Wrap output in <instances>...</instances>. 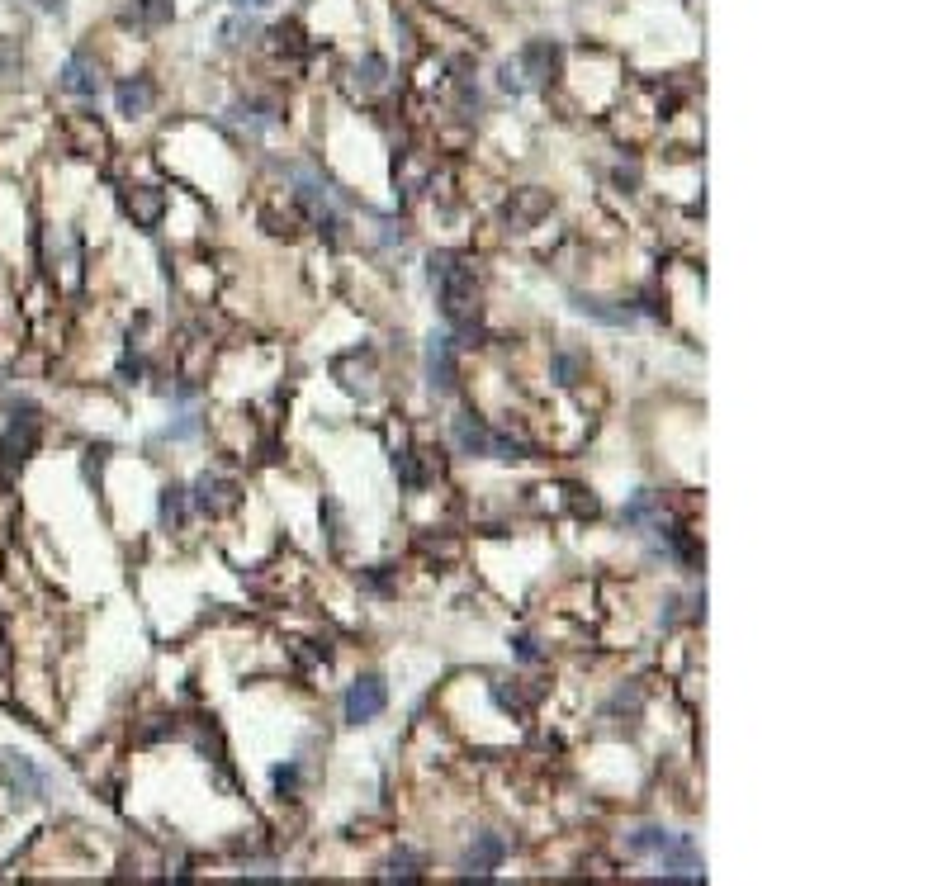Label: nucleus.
<instances>
[{
	"label": "nucleus",
	"instance_id": "f257e3e1",
	"mask_svg": "<svg viewBox=\"0 0 947 886\" xmlns=\"http://www.w3.org/2000/svg\"><path fill=\"white\" fill-rule=\"evenodd\" d=\"M431 285L441 290V313L460 337L479 332V290H474V271L465 266V256L441 252L431 256Z\"/></svg>",
	"mask_w": 947,
	"mask_h": 886
},
{
	"label": "nucleus",
	"instance_id": "f03ea898",
	"mask_svg": "<svg viewBox=\"0 0 947 886\" xmlns=\"http://www.w3.org/2000/svg\"><path fill=\"white\" fill-rule=\"evenodd\" d=\"M450 436H455V446L465 455H479V460H517L521 446L512 441V436L493 432V427H483L474 413H460L455 422H450Z\"/></svg>",
	"mask_w": 947,
	"mask_h": 886
},
{
	"label": "nucleus",
	"instance_id": "7ed1b4c3",
	"mask_svg": "<svg viewBox=\"0 0 947 886\" xmlns=\"http://www.w3.org/2000/svg\"><path fill=\"white\" fill-rule=\"evenodd\" d=\"M384 706H389V688H384V678L365 673V678H356V683L346 688L341 711H346V721H351V725H370V721H379V716H384Z\"/></svg>",
	"mask_w": 947,
	"mask_h": 886
},
{
	"label": "nucleus",
	"instance_id": "20e7f679",
	"mask_svg": "<svg viewBox=\"0 0 947 886\" xmlns=\"http://www.w3.org/2000/svg\"><path fill=\"white\" fill-rule=\"evenodd\" d=\"M34 446H38V417H34V408H24V417H10V427H5V436H0V470L10 474V470H19L29 455H34Z\"/></svg>",
	"mask_w": 947,
	"mask_h": 886
},
{
	"label": "nucleus",
	"instance_id": "39448f33",
	"mask_svg": "<svg viewBox=\"0 0 947 886\" xmlns=\"http://www.w3.org/2000/svg\"><path fill=\"white\" fill-rule=\"evenodd\" d=\"M427 380L436 394H450L455 380H460V342H455L450 332H441V337L427 342Z\"/></svg>",
	"mask_w": 947,
	"mask_h": 886
},
{
	"label": "nucleus",
	"instance_id": "423d86ee",
	"mask_svg": "<svg viewBox=\"0 0 947 886\" xmlns=\"http://www.w3.org/2000/svg\"><path fill=\"white\" fill-rule=\"evenodd\" d=\"M512 67H517L526 91H531V86H545L554 76V67H559V48H554L550 38H536V43H526V48L512 57Z\"/></svg>",
	"mask_w": 947,
	"mask_h": 886
},
{
	"label": "nucleus",
	"instance_id": "0eeeda50",
	"mask_svg": "<svg viewBox=\"0 0 947 886\" xmlns=\"http://www.w3.org/2000/svg\"><path fill=\"white\" fill-rule=\"evenodd\" d=\"M57 86H62L67 95L95 100V95L105 91V76H100V67H95V57L90 53H72L67 62H62V72H57Z\"/></svg>",
	"mask_w": 947,
	"mask_h": 886
},
{
	"label": "nucleus",
	"instance_id": "6e6552de",
	"mask_svg": "<svg viewBox=\"0 0 947 886\" xmlns=\"http://www.w3.org/2000/svg\"><path fill=\"white\" fill-rule=\"evenodd\" d=\"M0 768H5V782H10L19 796H29V801L48 796V773L34 768V759H24V754H0Z\"/></svg>",
	"mask_w": 947,
	"mask_h": 886
},
{
	"label": "nucleus",
	"instance_id": "1a4fd4ad",
	"mask_svg": "<svg viewBox=\"0 0 947 886\" xmlns=\"http://www.w3.org/2000/svg\"><path fill=\"white\" fill-rule=\"evenodd\" d=\"M190 498H195V507L204 512V517H218V512H228V507L237 503V489L228 484V479H218V474H199Z\"/></svg>",
	"mask_w": 947,
	"mask_h": 886
},
{
	"label": "nucleus",
	"instance_id": "9d476101",
	"mask_svg": "<svg viewBox=\"0 0 947 886\" xmlns=\"http://www.w3.org/2000/svg\"><path fill=\"white\" fill-rule=\"evenodd\" d=\"M114 100H119V114H124V119H143L147 109H152V100H157V86H152L147 76H133V81H119Z\"/></svg>",
	"mask_w": 947,
	"mask_h": 886
},
{
	"label": "nucleus",
	"instance_id": "9b49d317",
	"mask_svg": "<svg viewBox=\"0 0 947 886\" xmlns=\"http://www.w3.org/2000/svg\"><path fill=\"white\" fill-rule=\"evenodd\" d=\"M124 209L138 218L143 228H157L161 214H166V195H161V190H152V185H133V190L124 195Z\"/></svg>",
	"mask_w": 947,
	"mask_h": 886
},
{
	"label": "nucleus",
	"instance_id": "f8f14e48",
	"mask_svg": "<svg viewBox=\"0 0 947 886\" xmlns=\"http://www.w3.org/2000/svg\"><path fill=\"white\" fill-rule=\"evenodd\" d=\"M507 858V839L502 834H474V844L465 853V872H493Z\"/></svg>",
	"mask_w": 947,
	"mask_h": 886
},
{
	"label": "nucleus",
	"instance_id": "ddd939ff",
	"mask_svg": "<svg viewBox=\"0 0 947 886\" xmlns=\"http://www.w3.org/2000/svg\"><path fill=\"white\" fill-rule=\"evenodd\" d=\"M171 15H176V0H133L124 19L138 29H161V24H171Z\"/></svg>",
	"mask_w": 947,
	"mask_h": 886
},
{
	"label": "nucleus",
	"instance_id": "4468645a",
	"mask_svg": "<svg viewBox=\"0 0 947 886\" xmlns=\"http://www.w3.org/2000/svg\"><path fill=\"white\" fill-rule=\"evenodd\" d=\"M573 304H578V313H588V318H597V323H607V327H630L635 323V313H630L626 304L611 308L607 299H573Z\"/></svg>",
	"mask_w": 947,
	"mask_h": 886
},
{
	"label": "nucleus",
	"instance_id": "2eb2a0df",
	"mask_svg": "<svg viewBox=\"0 0 947 886\" xmlns=\"http://www.w3.org/2000/svg\"><path fill=\"white\" fill-rule=\"evenodd\" d=\"M668 839H673L668 830H659V825H644V830L630 834L626 844H630V853H640V858H659V849L668 844Z\"/></svg>",
	"mask_w": 947,
	"mask_h": 886
},
{
	"label": "nucleus",
	"instance_id": "dca6fc26",
	"mask_svg": "<svg viewBox=\"0 0 947 886\" xmlns=\"http://www.w3.org/2000/svg\"><path fill=\"white\" fill-rule=\"evenodd\" d=\"M394 474H398V484H403L408 493L427 489V474H422V465H417V455H412V451H398L394 455Z\"/></svg>",
	"mask_w": 947,
	"mask_h": 886
},
{
	"label": "nucleus",
	"instance_id": "f3484780",
	"mask_svg": "<svg viewBox=\"0 0 947 886\" xmlns=\"http://www.w3.org/2000/svg\"><path fill=\"white\" fill-rule=\"evenodd\" d=\"M384 76H389V62H384L379 53H365V62L356 67L360 86H365V91H379V86H384Z\"/></svg>",
	"mask_w": 947,
	"mask_h": 886
},
{
	"label": "nucleus",
	"instance_id": "a211bd4d",
	"mask_svg": "<svg viewBox=\"0 0 947 886\" xmlns=\"http://www.w3.org/2000/svg\"><path fill=\"white\" fill-rule=\"evenodd\" d=\"M24 72V53H19L15 38H0V86L5 81H15V76Z\"/></svg>",
	"mask_w": 947,
	"mask_h": 886
},
{
	"label": "nucleus",
	"instance_id": "6ab92c4d",
	"mask_svg": "<svg viewBox=\"0 0 947 886\" xmlns=\"http://www.w3.org/2000/svg\"><path fill=\"white\" fill-rule=\"evenodd\" d=\"M185 517V489H161V526H180Z\"/></svg>",
	"mask_w": 947,
	"mask_h": 886
},
{
	"label": "nucleus",
	"instance_id": "aec40b11",
	"mask_svg": "<svg viewBox=\"0 0 947 886\" xmlns=\"http://www.w3.org/2000/svg\"><path fill=\"white\" fill-rule=\"evenodd\" d=\"M654 507H659V498H654V493L644 489L640 498H635V503H630L626 512H621V522H626V526H644L649 517H654Z\"/></svg>",
	"mask_w": 947,
	"mask_h": 886
},
{
	"label": "nucleus",
	"instance_id": "412c9836",
	"mask_svg": "<svg viewBox=\"0 0 947 886\" xmlns=\"http://www.w3.org/2000/svg\"><path fill=\"white\" fill-rule=\"evenodd\" d=\"M299 778H304V768H299V763H285V768H275V792H280V796H294V792H299Z\"/></svg>",
	"mask_w": 947,
	"mask_h": 886
},
{
	"label": "nucleus",
	"instance_id": "4be33fe9",
	"mask_svg": "<svg viewBox=\"0 0 947 886\" xmlns=\"http://www.w3.org/2000/svg\"><path fill=\"white\" fill-rule=\"evenodd\" d=\"M554 380L578 384V356H554Z\"/></svg>",
	"mask_w": 947,
	"mask_h": 886
},
{
	"label": "nucleus",
	"instance_id": "5701e85b",
	"mask_svg": "<svg viewBox=\"0 0 947 886\" xmlns=\"http://www.w3.org/2000/svg\"><path fill=\"white\" fill-rule=\"evenodd\" d=\"M242 34H256V19H228V24H223V38H228V43H242Z\"/></svg>",
	"mask_w": 947,
	"mask_h": 886
},
{
	"label": "nucleus",
	"instance_id": "b1692460",
	"mask_svg": "<svg viewBox=\"0 0 947 886\" xmlns=\"http://www.w3.org/2000/svg\"><path fill=\"white\" fill-rule=\"evenodd\" d=\"M166 436H171V441H190V436H199V417L195 413L180 417L176 427H166Z\"/></svg>",
	"mask_w": 947,
	"mask_h": 886
},
{
	"label": "nucleus",
	"instance_id": "393cba45",
	"mask_svg": "<svg viewBox=\"0 0 947 886\" xmlns=\"http://www.w3.org/2000/svg\"><path fill=\"white\" fill-rule=\"evenodd\" d=\"M233 5L242 10V15H261V10H270L275 0H233Z\"/></svg>",
	"mask_w": 947,
	"mask_h": 886
},
{
	"label": "nucleus",
	"instance_id": "a878e982",
	"mask_svg": "<svg viewBox=\"0 0 947 886\" xmlns=\"http://www.w3.org/2000/svg\"><path fill=\"white\" fill-rule=\"evenodd\" d=\"M517 654H521V659H526V664H536V659H540L536 640H526V635H521V640H517Z\"/></svg>",
	"mask_w": 947,
	"mask_h": 886
},
{
	"label": "nucleus",
	"instance_id": "bb28decb",
	"mask_svg": "<svg viewBox=\"0 0 947 886\" xmlns=\"http://www.w3.org/2000/svg\"><path fill=\"white\" fill-rule=\"evenodd\" d=\"M34 5L43 15H62V10H67V0H34Z\"/></svg>",
	"mask_w": 947,
	"mask_h": 886
}]
</instances>
